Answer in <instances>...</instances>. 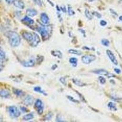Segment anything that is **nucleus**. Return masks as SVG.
<instances>
[{"label": "nucleus", "mask_w": 122, "mask_h": 122, "mask_svg": "<svg viewBox=\"0 0 122 122\" xmlns=\"http://www.w3.org/2000/svg\"><path fill=\"white\" fill-rule=\"evenodd\" d=\"M7 37L10 45L13 47H17L21 43V38L17 32L9 31L7 32Z\"/></svg>", "instance_id": "obj_1"}, {"label": "nucleus", "mask_w": 122, "mask_h": 122, "mask_svg": "<svg viewBox=\"0 0 122 122\" xmlns=\"http://www.w3.org/2000/svg\"><path fill=\"white\" fill-rule=\"evenodd\" d=\"M37 30L43 40H46L48 39L52 31L51 27L50 26H47V25H40L38 27Z\"/></svg>", "instance_id": "obj_2"}, {"label": "nucleus", "mask_w": 122, "mask_h": 122, "mask_svg": "<svg viewBox=\"0 0 122 122\" xmlns=\"http://www.w3.org/2000/svg\"><path fill=\"white\" fill-rule=\"evenodd\" d=\"M7 111H8L9 114L12 118H18L20 115V111L18 109V107L15 106H9L7 107Z\"/></svg>", "instance_id": "obj_3"}, {"label": "nucleus", "mask_w": 122, "mask_h": 122, "mask_svg": "<svg viewBox=\"0 0 122 122\" xmlns=\"http://www.w3.org/2000/svg\"><path fill=\"white\" fill-rule=\"evenodd\" d=\"M97 57L96 56L93 54H88V55H85L81 57L82 62L85 64H89L91 62L95 61Z\"/></svg>", "instance_id": "obj_4"}, {"label": "nucleus", "mask_w": 122, "mask_h": 122, "mask_svg": "<svg viewBox=\"0 0 122 122\" xmlns=\"http://www.w3.org/2000/svg\"><path fill=\"white\" fill-rule=\"evenodd\" d=\"M93 72L94 73L97 74V75H101V76H107V77H113V76H114V75L109 73L107 71L103 69L97 70L93 71Z\"/></svg>", "instance_id": "obj_5"}, {"label": "nucleus", "mask_w": 122, "mask_h": 122, "mask_svg": "<svg viewBox=\"0 0 122 122\" xmlns=\"http://www.w3.org/2000/svg\"><path fill=\"white\" fill-rule=\"evenodd\" d=\"M106 54L107 55V56L109 57V59L111 61V62H112L114 65H118V61H117V60L116 57H115L114 53L111 51V50H106Z\"/></svg>", "instance_id": "obj_6"}, {"label": "nucleus", "mask_w": 122, "mask_h": 122, "mask_svg": "<svg viewBox=\"0 0 122 122\" xmlns=\"http://www.w3.org/2000/svg\"><path fill=\"white\" fill-rule=\"evenodd\" d=\"M40 38H39V36L37 35V34L33 32V38H32V41L30 42V45L33 46V47H36L39 45V43H40Z\"/></svg>", "instance_id": "obj_7"}, {"label": "nucleus", "mask_w": 122, "mask_h": 122, "mask_svg": "<svg viewBox=\"0 0 122 122\" xmlns=\"http://www.w3.org/2000/svg\"><path fill=\"white\" fill-rule=\"evenodd\" d=\"M12 3L15 7L20 9H23L25 7V4L23 0H13Z\"/></svg>", "instance_id": "obj_8"}, {"label": "nucleus", "mask_w": 122, "mask_h": 122, "mask_svg": "<svg viewBox=\"0 0 122 122\" xmlns=\"http://www.w3.org/2000/svg\"><path fill=\"white\" fill-rule=\"evenodd\" d=\"M10 97V92L9 89H0V97L8 98Z\"/></svg>", "instance_id": "obj_9"}, {"label": "nucleus", "mask_w": 122, "mask_h": 122, "mask_svg": "<svg viewBox=\"0 0 122 122\" xmlns=\"http://www.w3.org/2000/svg\"><path fill=\"white\" fill-rule=\"evenodd\" d=\"M40 20H41V21H42L43 25H48L50 23V18H49L48 16L46 13L43 12L41 14Z\"/></svg>", "instance_id": "obj_10"}, {"label": "nucleus", "mask_w": 122, "mask_h": 122, "mask_svg": "<svg viewBox=\"0 0 122 122\" xmlns=\"http://www.w3.org/2000/svg\"><path fill=\"white\" fill-rule=\"evenodd\" d=\"M34 97L31 95H28L24 99L23 103L24 104L28 106H31L34 103Z\"/></svg>", "instance_id": "obj_11"}, {"label": "nucleus", "mask_w": 122, "mask_h": 122, "mask_svg": "<svg viewBox=\"0 0 122 122\" xmlns=\"http://www.w3.org/2000/svg\"><path fill=\"white\" fill-rule=\"evenodd\" d=\"M22 36L26 41L30 42L33 38V33H30L29 32H23L22 33Z\"/></svg>", "instance_id": "obj_12"}, {"label": "nucleus", "mask_w": 122, "mask_h": 122, "mask_svg": "<svg viewBox=\"0 0 122 122\" xmlns=\"http://www.w3.org/2000/svg\"><path fill=\"white\" fill-rule=\"evenodd\" d=\"M35 59L34 58H31L29 60L26 61H25L23 62V65L25 67H32L34 66L35 65Z\"/></svg>", "instance_id": "obj_13"}, {"label": "nucleus", "mask_w": 122, "mask_h": 122, "mask_svg": "<svg viewBox=\"0 0 122 122\" xmlns=\"http://www.w3.org/2000/svg\"><path fill=\"white\" fill-rule=\"evenodd\" d=\"M21 21L23 23L26 24V25L28 26H30V25H32L34 23V21L32 18H30V17H28V16H26V17H24L22 20H21Z\"/></svg>", "instance_id": "obj_14"}, {"label": "nucleus", "mask_w": 122, "mask_h": 122, "mask_svg": "<svg viewBox=\"0 0 122 122\" xmlns=\"http://www.w3.org/2000/svg\"><path fill=\"white\" fill-rule=\"evenodd\" d=\"M37 11L34 9H28L26 10V14L29 17H35L37 15Z\"/></svg>", "instance_id": "obj_15"}, {"label": "nucleus", "mask_w": 122, "mask_h": 122, "mask_svg": "<svg viewBox=\"0 0 122 122\" xmlns=\"http://www.w3.org/2000/svg\"><path fill=\"white\" fill-rule=\"evenodd\" d=\"M13 92H14V94L17 96V97H21L25 95V92L23 90H20V89H15V88L13 89Z\"/></svg>", "instance_id": "obj_16"}, {"label": "nucleus", "mask_w": 122, "mask_h": 122, "mask_svg": "<svg viewBox=\"0 0 122 122\" xmlns=\"http://www.w3.org/2000/svg\"><path fill=\"white\" fill-rule=\"evenodd\" d=\"M72 80L73 83L75 84V85H76V86H80V87H82V86H86V84H85L84 82H82V81H81V80H79V79H76V78H73Z\"/></svg>", "instance_id": "obj_17"}, {"label": "nucleus", "mask_w": 122, "mask_h": 122, "mask_svg": "<svg viewBox=\"0 0 122 122\" xmlns=\"http://www.w3.org/2000/svg\"><path fill=\"white\" fill-rule=\"evenodd\" d=\"M34 117V114H32V113H29V114L24 115L23 117V119L24 121H30L33 119Z\"/></svg>", "instance_id": "obj_18"}, {"label": "nucleus", "mask_w": 122, "mask_h": 122, "mask_svg": "<svg viewBox=\"0 0 122 122\" xmlns=\"http://www.w3.org/2000/svg\"><path fill=\"white\" fill-rule=\"evenodd\" d=\"M5 58H6V54L3 50L0 49V65H1L2 63L4 62Z\"/></svg>", "instance_id": "obj_19"}, {"label": "nucleus", "mask_w": 122, "mask_h": 122, "mask_svg": "<svg viewBox=\"0 0 122 122\" xmlns=\"http://www.w3.org/2000/svg\"><path fill=\"white\" fill-rule=\"evenodd\" d=\"M68 53L72 54H76V55L80 56L82 54V52L79 51V50H74V49H70L68 50Z\"/></svg>", "instance_id": "obj_20"}, {"label": "nucleus", "mask_w": 122, "mask_h": 122, "mask_svg": "<svg viewBox=\"0 0 122 122\" xmlns=\"http://www.w3.org/2000/svg\"><path fill=\"white\" fill-rule=\"evenodd\" d=\"M69 62L70 63L73 67H76L78 64V59L76 57H71L69 59Z\"/></svg>", "instance_id": "obj_21"}, {"label": "nucleus", "mask_w": 122, "mask_h": 122, "mask_svg": "<svg viewBox=\"0 0 122 122\" xmlns=\"http://www.w3.org/2000/svg\"><path fill=\"white\" fill-rule=\"evenodd\" d=\"M43 107V103L42 101L38 99L36 100V103H35V107H36L37 109H39L40 107Z\"/></svg>", "instance_id": "obj_22"}, {"label": "nucleus", "mask_w": 122, "mask_h": 122, "mask_svg": "<svg viewBox=\"0 0 122 122\" xmlns=\"http://www.w3.org/2000/svg\"><path fill=\"white\" fill-rule=\"evenodd\" d=\"M107 106H108L109 108L111 110H112V111H117V109L116 107V105H115V103H113V102H109V103H108V104H107Z\"/></svg>", "instance_id": "obj_23"}, {"label": "nucleus", "mask_w": 122, "mask_h": 122, "mask_svg": "<svg viewBox=\"0 0 122 122\" xmlns=\"http://www.w3.org/2000/svg\"><path fill=\"white\" fill-rule=\"evenodd\" d=\"M85 15H86V17H87V18L89 20H92V18H93L92 14L90 13V12L89 11L88 9L85 10Z\"/></svg>", "instance_id": "obj_24"}, {"label": "nucleus", "mask_w": 122, "mask_h": 122, "mask_svg": "<svg viewBox=\"0 0 122 122\" xmlns=\"http://www.w3.org/2000/svg\"><path fill=\"white\" fill-rule=\"evenodd\" d=\"M34 91L37 92H39V93H42V94L44 95L45 96L47 95V94L45 92L44 90H42V88L40 87H36L34 88Z\"/></svg>", "instance_id": "obj_25"}, {"label": "nucleus", "mask_w": 122, "mask_h": 122, "mask_svg": "<svg viewBox=\"0 0 122 122\" xmlns=\"http://www.w3.org/2000/svg\"><path fill=\"white\" fill-rule=\"evenodd\" d=\"M101 43H102V45H104V46H106V47H107V46H109L110 45V42L107 39H103L101 40Z\"/></svg>", "instance_id": "obj_26"}, {"label": "nucleus", "mask_w": 122, "mask_h": 122, "mask_svg": "<svg viewBox=\"0 0 122 122\" xmlns=\"http://www.w3.org/2000/svg\"><path fill=\"white\" fill-rule=\"evenodd\" d=\"M68 14L70 16H72V15H75V12L73 10V9H72V7H68Z\"/></svg>", "instance_id": "obj_27"}, {"label": "nucleus", "mask_w": 122, "mask_h": 122, "mask_svg": "<svg viewBox=\"0 0 122 122\" xmlns=\"http://www.w3.org/2000/svg\"><path fill=\"white\" fill-rule=\"evenodd\" d=\"M53 117V113L52 112H49L48 114H46V115L45 116V120H50L51 119V118Z\"/></svg>", "instance_id": "obj_28"}, {"label": "nucleus", "mask_w": 122, "mask_h": 122, "mask_svg": "<svg viewBox=\"0 0 122 122\" xmlns=\"http://www.w3.org/2000/svg\"><path fill=\"white\" fill-rule=\"evenodd\" d=\"M53 54L54 56H58L59 58H61V57H62V53H61L59 51H54V53H53Z\"/></svg>", "instance_id": "obj_29"}, {"label": "nucleus", "mask_w": 122, "mask_h": 122, "mask_svg": "<svg viewBox=\"0 0 122 122\" xmlns=\"http://www.w3.org/2000/svg\"><path fill=\"white\" fill-rule=\"evenodd\" d=\"M98 79L99 81H100V82L101 84H104L106 83V79L103 77V76H100L98 78Z\"/></svg>", "instance_id": "obj_30"}, {"label": "nucleus", "mask_w": 122, "mask_h": 122, "mask_svg": "<svg viewBox=\"0 0 122 122\" xmlns=\"http://www.w3.org/2000/svg\"><path fill=\"white\" fill-rule=\"evenodd\" d=\"M33 1L36 5L39 6H42V0H33Z\"/></svg>", "instance_id": "obj_31"}, {"label": "nucleus", "mask_w": 122, "mask_h": 122, "mask_svg": "<svg viewBox=\"0 0 122 122\" xmlns=\"http://www.w3.org/2000/svg\"><path fill=\"white\" fill-rule=\"evenodd\" d=\"M60 81L62 84H64V86H67V82H66V80H65V78L64 77H62V78H60Z\"/></svg>", "instance_id": "obj_32"}, {"label": "nucleus", "mask_w": 122, "mask_h": 122, "mask_svg": "<svg viewBox=\"0 0 122 122\" xmlns=\"http://www.w3.org/2000/svg\"><path fill=\"white\" fill-rule=\"evenodd\" d=\"M92 14H93L94 16H95L96 17H97V18H100L101 17V15L100 13L98 12H93L92 13Z\"/></svg>", "instance_id": "obj_33"}, {"label": "nucleus", "mask_w": 122, "mask_h": 122, "mask_svg": "<svg viewBox=\"0 0 122 122\" xmlns=\"http://www.w3.org/2000/svg\"><path fill=\"white\" fill-rule=\"evenodd\" d=\"M67 98H68V99L70 100V101H73V102H74V103H78V101H77V100H75V99H74L72 97H70V96H68V97H67Z\"/></svg>", "instance_id": "obj_34"}, {"label": "nucleus", "mask_w": 122, "mask_h": 122, "mask_svg": "<svg viewBox=\"0 0 122 122\" xmlns=\"http://www.w3.org/2000/svg\"><path fill=\"white\" fill-rule=\"evenodd\" d=\"M20 109H21V112H28V109L26 108V107H25V106H21L20 107Z\"/></svg>", "instance_id": "obj_35"}, {"label": "nucleus", "mask_w": 122, "mask_h": 122, "mask_svg": "<svg viewBox=\"0 0 122 122\" xmlns=\"http://www.w3.org/2000/svg\"><path fill=\"white\" fill-rule=\"evenodd\" d=\"M37 112L38 114H39V115H41V114H43V107H40V108L37 109Z\"/></svg>", "instance_id": "obj_36"}, {"label": "nucleus", "mask_w": 122, "mask_h": 122, "mask_svg": "<svg viewBox=\"0 0 122 122\" xmlns=\"http://www.w3.org/2000/svg\"><path fill=\"white\" fill-rule=\"evenodd\" d=\"M100 24L101 26H105L106 25H107V22L106 21H104V20H101V21H100Z\"/></svg>", "instance_id": "obj_37"}, {"label": "nucleus", "mask_w": 122, "mask_h": 122, "mask_svg": "<svg viewBox=\"0 0 122 122\" xmlns=\"http://www.w3.org/2000/svg\"><path fill=\"white\" fill-rule=\"evenodd\" d=\"M60 9H61V10L63 12H64V13L66 12V7H65V6H61Z\"/></svg>", "instance_id": "obj_38"}, {"label": "nucleus", "mask_w": 122, "mask_h": 122, "mask_svg": "<svg viewBox=\"0 0 122 122\" xmlns=\"http://www.w3.org/2000/svg\"><path fill=\"white\" fill-rule=\"evenodd\" d=\"M110 11H111V13L112 14H114V15H115V16H117L118 15V14H117L116 12H115L113 9H110Z\"/></svg>", "instance_id": "obj_39"}, {"label": "nucleus", "mask_w": 122, "mask_h": 122, "mask_svg": "<svg viewBox=\"0 0 122 122\" xmlns=\"http://www.w3.org/2000/svg\"><path fill=\"white\" fill-rule=\"evenodd\" d=\"M114 71H115V73H117V74L121 73V70L120 69H118V68H115V69H114Z\"/></svg>", "instance_id": "obj_40"}, {"label": "nucleus", "mask_w": 122, "mask_h": 122, "mask_svg": "<svg viewBox=\"0 0 122 122\" xmlns=\"http://www.w3.org/2000/svg\"><path fill=\"white\" fill-rule=\"evenodd\" d=\"M6 1V3H8V4H11V3H12V1L13 0H5Z\"/></svg>", "instance_id": "obj_41"}, {"label": "nucleus", "mask_w": 122, "mask_h": 122, "mask_svg": "<svg viewBox=\"0 0 122 122\" xmlns=\"http://www.w3.org/2000/svg\"><path fill=\"white\" fill-rule=\"evenodd\" d=\"M119 20H120V21H122V16H120V17H119Z\"/></svg>", "instance_id": "obj_42"}, {"label": "nucleus", "mask_w": 122, "mask_h": 122, "mask_svg": "<svg viewBox=\"0 0 122 122\" xmlns=\"http://www.w3.org/2000/svg\"><path fill=\"white\" fill-rule=\"evenodd\" d=\"M3 121V119L1 118H0V122H2Z\"/></svg>", "instance_id": "obj_43"}, {"label": "nucleus", "mask_w": 122, "mask_h": 122, "mask_svg": "<svg viewBox=\"0 0 122 122\" xmlns=\"http://www.w3.org/2000/svg\"><path fill=\"white\" fill-rule=\"evenodd\" d=\"M1 0H0V2H1Z\"/></svg>", "instance_id": "obj_44"}, {"label": "nucleus", "mask_w": 122, "mask_h": 122, "mask_svg": "<svg viewBox=\"0 0 122 122\" xmlns=\"http://www.w3.org/2000/svg\"><path fill=\"white\" fill-rule=\"evenodd\" d=\"M121 1H122V0H121Z\"/></svg>", "instance_id": "obj_45"}]
</instances>
